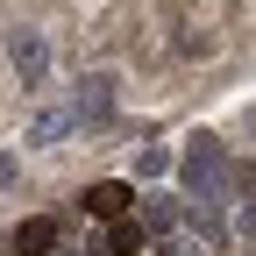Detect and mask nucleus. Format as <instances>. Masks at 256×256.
<instances>
[{"label":"nucleus","mask_w":256,"mask_h":256,"mask_svg":"<svg viewBox=\"0 0 256 256\" xmlns=\"http://www.w3.org/2000/svg\"><path fill=\"white\" fill-rule=\"evenodd\" d=\"M8 64H14V78H22V86H43V72H50V43L36 36V28H14Z\"/></svg>","instance_id":"f03ea898"},{"label":"nucleus","mask_w":256,"mask_h":256,"mask_svg":"<svg viewBox=\"0 0 256 256\" xmlns=\"http://www.w3.org/2000/svg\"><path fill=\"white\" fill-rule=\"evenodd\" d=\"M78 128V107H36L28 114V150H43V142H64Z\"/></svg>","instance_id":"39448f33"},{"label":"nucleus","mask_w":256,"mask_h":256,"mask_svg":"<svg viewBox=\"0 0 256 256\" xmlns=\"http://www.w3.org/2000/svg\"><path fill=\"white\" fill-rule=\"evenodd\" d=\"M128 200H136V192H128L121 178H100V185H86V192H78V206H86L92 220H121V214H128Z\"/></svg>","instance_id":"7ed1b4c3"},{"label":"nucleus","mask_w":256,"mask_h":256,"mask_svg":"<svg viewBox=\"0 0 256 256\" xmlns=\"http://www.w3.org/2000/svg\"><path fill=\"white\" fill-rule=\"evenodd\" d=\"M142 220H150V235H171L178 220H185V206H171V200H150V206H142Z\"/></svg>","instance_id":"1a4fd4ad"},{"label":"nucleus","mask_w":256,"mask_h":256,"mask_svg":"<svg viewBox=\"0 0 256 256\" xmlns=\"http://www.w3.org/2000/svg\"><path fill=\"white\" fill-rule=\"evenodd\" d=\"M14 178H22V156H14V150H0V192H8Z\"/></svg>","instance_id":"9b49d317"},{"label":"nucleus","mask_w":256,"mask_h":256,"mask_svg":"<svg viewBox=\"0 0 256 256\" xmlns=\"http://www.w3.org/2000/svg\"><path fill=\"white\" fill-rule=\"evenodd\" d=\"M178 178L192 200H220V185H228V150H220V136H192L185 156H178Z\"/></svg>","instance_id":"f257e3e1"},{"label":"nucleus","mask_w":256,"mask_h":256,"mask_svg":"<svg viewBox=\"0 0 256 256\" xmlns=\"http://www.w3.org/2000/svg\"><path fill=\"white\" fill-rule=\"evenodd\" d=\"M72 107H78V121H107L114 114V72H86Z\"/></svg>","instance_id":"20e7f679"},{"label":"nucleus","mask_w":256,"mask_h":256,"mask_svg":"<svg viewBox=\"0 0 256 256\" xmlns=\"http://www.w3.org/2000/svg\"><path fill=\"white\" fill-rule=\"evenodd\" d=\"M14 249H22V256H50V249H57V220H22Z\"/></svg>","instance_id":"423d86ee"},{"label":"nucleus","mask_w":256,"mask_h":256,"mask_svg":"<svg viewBox=\"0 0 256 256\" xmlns=\"http://www.w3.org/2000/svg\"><path fill=\"white\" fill-rule=\"evenodd\" d=\"M185 228L200 235V242H220V235H228V228H220V214H214V200H192V206H185Z\"/></svg>","instance_id":"6e6552de"},{"label":"nucleus","mask_w":256,"mask_h":256,"mask_svg":"<svg viewBox=\"0 0 256 256\" xmlns=\"http://www.w3.org/2000/svg\"><path fill=\"white\" fill-rule=\"evenodd\" d=\"M164 171H171V150H156V142H150V150L136 156V178H164Z\"/></svg>","instance_id":"9d476101"},{"label":"nucleus","mask_w":256,"mask_h":256,"mask_svg":"<svg viewBox=\"0 0 256 256\" xmlns=\"http://www.w3.org/2000/svg\"><path fill=\"white\" fill-rule=\"evenodd\" d=\"M235 228H242V235L256 242V206H242V214H235Z\"/></svg>","instance_id":"f8f14e48"},{"label":"nucleus","mask_w":256,"mask_h":256,"mask_svg":"<svg viewBox=\"0 0 256 256\" xmlns=\"http://www.w3.org/2000/svg\"><path fill=\"white\" fill-rule=\"evenodd\" d=\"M142 242H150V220H128V214H121L114 235H107V256H136Z\"/></svg>","instance_id":"0eeeda50"},{"label":"nucleus","mask_w":256,"mask_h":256,"mask_svg":"<svg viewBox=\"0 0 256 256\" xmlns=\"http://www.w3.org/2000/svg\"><path fill=\"white\" fill-rule=\"evenodd\" d=\"M249 256H256V242H249Z\"/></svg>","instance_id":"ddd939ff"}]
</instances>
